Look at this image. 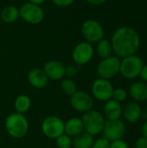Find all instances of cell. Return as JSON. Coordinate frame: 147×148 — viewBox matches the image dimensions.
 <instances>
[{"mask_svg": "<svg viewBox=\"0 0 147 148\" xmlns=\"http://www.w3.org/2000/svg\"><path fill=\"white\" fill-rule=\"evenodd\" d=\"M135 148H147V138L139 137L135 142Z\"/></svg>", "mask_w": 147, "mask_h": 148, "instance_id": "obj_30", "label": "cell"}, {"mask_svg": "<svg viewBox=\"0 0 147 148\" xmlns=\"http://www.w3.org/2000/svg\"><path fill=\"white\" fill-rule=\"evenodd\" d=\"M110 141L105 138H100L94 141V144L91 148H109Z\"/></svg>", "mask_w": 147, "mask_h": 148, "instance_id": "obj_26", "label": "cell"}, {"mask_svg": "<svg viewBox=\"0 0 147 148\" xmlns=\"http://www.w3.org/2000/svg\"><path fill=\"white\" fill-rule=\"evenodd\" d=\"M122 111L123 108L121 104L116 101L115 100L110 99L105 102L103 112L107 121L120 120V117L122 116Z\"/></svg>", "mask_w": 147, "mask_h": 148, "instance_id": "obj_16", "label": "cell"}, {"mask_svg": "<svg viewBox=\"0 0 147 148\" xmlns=\"http://www.w3.org/2000/svg\"><path fill=\"white\" fill-rule=\"evenodd\" d=\"M141 134H142V136L147 138V121L141 127Z\"/></svg>", "mask_w": 147, "mask_h": 148, "instance_id": "obj_33", "label": "cell"}, {"mask_svg": "<svg viewBox=\"0 0 147 148\" xmlns=\"http://www.w3.org/2000/svg\"><path fill=\"white\" fill-rule=\"evenodd\" d=\"M0 56H1V51H0Z\"/></svg>", "mask_w": 147, "mask_h": 148, "instance_id": "obj_36", "label": "cell"}, {"mask_svg": "<svg viewBox=\"0 0 147 148\" xmlns=\"http://www.w3.org/2000/svg\"><path fill=\"white\" fill-rule=\"evenodd\" d=\"M19 16L22 19L30 24L41 23L44 19V11L40 5L25 3L19 9Z\"/></svg>", "mask_w": 147, "mask_h": 148, "instance_id": "obj_6", "label": "cell"}, {"mask_svg": "<svg viewBox=\"0 0 147 148\" xmlns=\"http://www.w3.org/2000/svg\"><path fill=\"white\" fill-rule=\"evenodd\" d=\"M120 60L117 56H109L102 59L97 66V75L100 78L110 80L120 73Z\"/></svg>", "mask_w": 147, "mask_h": 148, "instance_id": "obj_5", "label": "cell"}, {"mask_svg": "<svg viewBox=\"0 0 147 148\" xmlns=\"http://www.w3.org/2000/svg\"><path fill=\"white\" fill-rule=\"evenodd\" d=\"M94 141V136L86 132H82L81 134L74 137L72 147H74V148H91Z\"/></svg>", "mask_w": 147, "mask_h": 148, "instance_id": "obj_19", "label": "cell"}, {"mask_svg": "<svg viewBox=\"0 0 147 148\" xmlns=\"http://www.w3.org/2000/svg\"><path fill=\"white\" fill-rule=\"evenodd\" d=\"M28 82L35 88L41 89L47 86L49 78L43 69L39 68L32 69L28 74Z\"/></svg>", "mask_w": 147, "mask_h": 148, "instance_id": "obj_14", "label": "cell"}, {"mask_svg": "<svg viewBox=\"0 0 147 148\" xmlns=\"http://www.w3.org/2000/svg\"><path fill=\"white\" fill-rule=\"evenodd\" d=\"M146 113L147 114V104H146Z\"/></svg>", "mask_w": 147, "mask_h": 148, "instance_id": "obj_35", "label": "cell"}, {"mask_svg": "<svg viewBox=\"0 0 147 148\" xmlns=\"http://www.w3.org/2000/svg\"><path fill=\"white\" fill-rule=\"evenodd\" d=\"M60 88L63 94L71 96L77 91V85L73 79L63 78L62 80H61Z\"/></svg>", "mask_w": 147, "mask_h": 148, "instance_id": "obj_23", "label": "cell"}, {"mask_svg": "<svg viewBox=\"0 0 147 148\" xmlns=\"http://www.w3.org/2000/svg\"><path fill=\"white\" fill-rule=\"evenodd\" d=\"M109 148H129V147L127 143L125 142L123 140H119L111 141Z\"/></svg>", "mask_w": 147, "mask_h": 148, "instance_id": "obj_28", "label": "cell"}, {"mask_svg": "<svg viewBox=\"0 0 147 148\" xmlns=\"http://www.w3.org/2000/svg\"><path fill=\"white\" fill-rule=\"evenodd\" d=\"M96 50H97L99 56L102 59L111 56L113 53V47H112L111 42L104 38L101 39L100 42H98Z\"/></svg>", "mask_w": 147, "mask_h": 148, "instance_id": "obj_22", "label": "cell"}, {"mask_svg": "<svg viewBox=\"0 0 147 148\" xmlns=\"http://www.w3.org/2000/svg\"><path fill=\"white\" fill-rule=\"evenodd\" d=\"M126 133V126L123 121L114 120V121H106L102 134L103 138L107 140L114 141L122 140Z\"/></svg>", "mask_w": 147, "mask_h": 148, "instance_id": "obj_7", "label": "cell"}, {"mask_svg": "<svg viewBox=\"0 0 147 148\" xmlns=\"http://www.w3.org/2000/svg\"><path fill=\"white\" fill-rule=\"evenodd\" d=\"M7 133L13 138H23L29 131V122L26 117L19 113H12L8 115L4 121Z\"/></svg>", "mask_w": 147, "mask_h": 148, "instance_id": "obj_2", "label": "cell"}, {"mask_svg": "<svg viewBox=\"0 0 147 148\" xmlns=\"http://www.w3.org/2000/svg\"><path fill=\"white\" fill-rule=\"evenodd\" d=\"M81 34L89 43H94L103 39V27L94 19L86 20L81 25Z\"/></svg>", "mask_w": 147, "mask_h": 148, "instance_id": "obj_8", "label": "cell"}, {"mask_svg": "<svg viewBox=\"0 0 147 148\" xmlns=\"http://www.w3.org/2000/svg\"><path fill=\"white\" fill-rule=\"evenodd\" d=\"M140 77L143 79L144 82H147V65L143 66L142 69H141V72H140Z\"/></svg>", "mask_w": 147, "mask_h": 148, "instance_id": "obj_31", "label": "cell"}, {"mask_svg": "<svg viewBox=\"0 0 147 148\" xmlns=\"http://www.w3.org/2000/svg\"><path fill=\"white\" fill-rule=\"evenodd\" d=\"M143 66L142 59L136 55H132L120 61V73L124 78L133 80L140 75Z\"/></svg>", "mask_w": 147, "mask_h": 148, "instance_id": "obj_4", "label": "cell"}, {"mask_svg": "<svg viewBox=\"0 0 147 148\" xmlns=\"http://www.w3.org/2000/svg\"><path fill=\"white\" fill-rule=\"evenodd\" d=\"M82 132H84V127L81 118L73 117L64 123V134L71 138L77 136Z\"/></svg>", "mask_w": 147, "mask_h": 148, "instance_id": "obj_18", "label": "cell"}, {"mask_svg": "<svg viewBox=\"0 0 147 148\" xmlns=\"http://www.w3.org/2000/svg\"><path fill=\"white\" fill-rule=\"evenodd\" d=\"M0 16L3 23H12L16 22L18 19V17L20 16H19V9L13 5L6 6L1 11Z\"/></svg>", "mask_w": 147, "mask_h": 148, "instance_id": "obj_20", "label": "cell"}, {"mask_svg": "<svg viewBox=\"0 0 147 148\" xmlns=\"http://www.w3.org/2000/svg\"><path fill=\"white\" fill-rule=\"evenodd\" d=\"M127 96H128V93L126 92V89H124L122 88H118L113 89L112 99H113L116 101L121 103V102L125 101L127 99Z\"/></svg>", "mask_w": 147, "mask_h": 148, "instance_id": "obj_25", "label": "cell"}, {"mask_svg": "<svg viewBox=\"0 0 147 148\" xmlns=\"http://www.w3.org/2000/svg\"><path fill=\"white\" fill-rule=\"evenodd\" d=\"M142 114L143 113L141 106L136 101L127 103L122 111V115L124 119L130 123H135L139 121V119L142 117Z\"/></svg>", "mask_w": 147, "mask_h": 148, "instance_id": "obj_15", "label": "cell"}, {"mask_svg": "<svg viewBox=\"0 0 147 148\" xmlns=\"http://www.w3.org/2000/svg\"><path fill=\"white\" fill-rule=\"evenodd\" d=\"M42 131L46 137L56 139L64 134V122L57 116H49L42 123Z\"/></svg>", "mask_w": 147, "mask_h": 148, "instance_id": "obj_9", "label": "cell"}, {"mask_svg": "<svg viewBox=\"0 0 147 148\" xmlns=\"http://www.w3.org/2000/svg\"><path fill=\"white\" fill-rule=\"evenodd\" d=\"M94 56V48L91 43L82 42L78 43L73 49L72 58L75 64L82 66L91 61Z\"/></svg>", "mask_w": 147, "mask_h": 148, "instance_id": "obj_11", "label": "cell"}, {"mask_svg": "<svg viewBox=\"0 0 147 148\" xmlns=\"http://www.w3.org/2000/svg\"><path fill=\"white\" fill-rule=\"evenodd\" d=\"M46 0H29L30 3H35V4H37V5H40L42 3H43Z\"/></svg>", "mask_w": 147, "mask_h": 148, "instance_id": "obj_34", "label": "cell"}, {"mask_svg": "<svg viewBox=\"0 0 147 148\" xmlns=\"http://www.w3.org/2000/svg\"><path fill=\"white\" fill-rule=\"evenodd\" d=\"M129 95L136 102L147 101V84L142 82L133 83L129 88Z\"/></svg>", "mask_w": 147, "mask_h": 148, "instance_id": "obj_17", "label": "cell"}, {"mask_svg": "<svg viewBox=\"0 0 147 148\" xmlns=\"http://www.w3.org/2000/svg\"><path fill=\"white\" fill-rule=\"evenodd\" d=\"M70 105L75 111L84 114L92 109L94 100L89 94L77 90L70 96Z\"/></svg>", "mask_w": 147, "mask_h": 148, "instance_id": "obj_12", "label": "cell"}, {"mask_svg": "<svg viewBox=\"0 0 147 148\" xmlns=\"http://www.w3.org/2000/svg\"><path fill=\"white\" fill-rule=\"evenodd\" d=\"M113 89V86L109 82V80H105L101 78L95 80L91 87L93 96L96 100L104 102L112 99Z\"/></svg>", "mask_w": 147, "mask_h": 148, "instance_id": "obj_10", "label": "cell"}, {"mask_svg": "<svg viewBox=\"0 0 147 148\" xmlns=\"http://www.w3.org/2000/svg\"><path fill=\"white\" fill-rule=\"evenodd\" d=\"M56 146L58 148H71L73 145V140L66 134H62L56 139Z\"/></svg>", "mask_w": 147, "mask_h": 148, "instance_id": "obj_24", "label": "cell"}, {"mask_svg": "<svg viewBox=\"0 0 147 148\" xmlns=\"http://www.w3.org/2000/svg\"><path fill=\"white\" fill-rule=\"evenodd\" d=\"M14 106H15V109L16 113L23 114L24 113L29 111V109L30 108L31 100L26 95H20L16 98Z\"/></svg>", "mask_w": 147, "mask_h": 148, "instance_id": "obj_21", "label": "cell"}, {"mask_svg": "<svg viewBox=\"0 0 147 148\" xmlns=\"http://www.w3.org/2000/svg\"><path fill=\"white\" fill-rule=\"evenodd\" d=\"M47 77L52 81L62 80L65 76V66L59 61L52 60L48 62L43 68Z\"/></svg>", "mask_w": 147, "mask_h": 148, "instance_id": "obj_13", "label": "cell"}, {"mask_svg": "<svg viewBox=\"0 0 147 148\" xmlns=\"http://www.w3.org/2000/svg\"><path fill=\"white\" fill-rule=\"evenodd\" d=\"M52 2L59 7H68L70 6L75 0H52Z\"/></svg>", "mask_w": 147, "mask_h": 148, "instance_id": "obj_29", "label": "cell"}, {"mask_svg": "<svg viewBox=\"0 0 147 148\" xmlns=\"http://www.w3.org/2000/svg\"><path fill=\"white\" fill-rule=\"evenodd\" d=\"M77 74H78V69L75 66L65 67V76H67V78L73 79L74 77L76 76Z\"/></svg>", "mask_w": 147, "mask_h": 148, "instance_id": "obj_27", "label": "cell"}, {"mask_svg": "<svg viewBox=\"0 0 147 148\" xmlns=\"http://www.w3.org/2000/svg\"><path fill=\"white\" fill-rule=\"evenodd\" d=\"M86 1L92 5H101L105 2H107V0H86Z\"/></svg>", "mask_w": 147, "mask_h": 148, "instance_id": "obj_32", "label": "cell"}, {"mask_svg": "<svg viewBox=\"0 0 147 148\" xmlns=\"http://www.w3.org/2000/svg\"><path fill=\"white\" fill-rule=\"evenodd\" d=\"M84 130L92 136L102 134L106 120L105 117L96 110H89L83 114L81 118Z\"/></svg>", "mask_w": 147, "mask_h": 148, "instance_id": "obj_3", "label": "cell"}, {"mask_svg": "<svg viewBox=\"0 0 147 148\" xmlns=\"http://www.w3.org/2000/svg\"><path fill=\"white\" fill-rule=\"evenodd\" d=\"M111 44L113 51L119 57L125 58L136 53L140 44V39L133 29L121 27L113 33Z\"/></svg>", "mask_w": 147, "mask_h": 148, "instance_id": "obj_1", "label": "cell"}]
</instances>
